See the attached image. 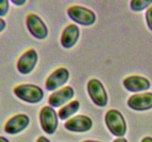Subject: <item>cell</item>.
<instances>
[{
    "label": "cell",
    "mask_w": 152,
    "mask_h": 142,
    "mask_svg": "<svg viewBox=\"0 0 152 142\" xmlns=\"http://www.w3.org/2000/svg\"><path fill=\"white\" fill-rule=\"evenodd\" d=\"M13 92L18 99L29 104L39 103L44 97L42 89L32 84H18L13 87Z\"/></svg>",
    "instance_id": "obj_1"
},
{
    "label": "cell",
    "mask_w": 152,
    "mask_h": 142,
    "mask_svg": "<svg viewBox=\"0 0 152 142\" xmlns=\"http://www.w3.org/2000/svg\"><path fill=\"white\" fill-rule=\"evenodd\" d=\"M105 122L110 133L114 136L123 138L127 131V124L124 117L117 109H111L105 115Z\"/></svg>",
    "instance_id": "obj_2"
},
{
    "label": "cell",
    "mask_w": 152,
    "mask_h": 142,
    "mask_svg": "<svg viewBox=\"0 0 152 142\" xmlns=\"http://www.w3.org/2000/svg\"><path fill=\"white\" fill-rule=\"evenodd\" d=\"M67 13L71 20L83 26H91L96 20L94 12L84 6H71L67 10Z\"/></svg>",
    "instance_id": "obj_3"
},
{
    "label": "cell",
    "mask_w": 152,
    "mask_h": 142,
    "mask_svg": "<svg viewBox=\"0 0 152 142\" xmlns=\"http://www.w3.org/2000/svg\"><path fill=\"white\" fill-rule=\"evenodd\" d=\"M39 122L45 133L48 135L53 134L59 124L58 113L50 106H43L39 112Z\"/></svg>",
    "instance_id": "obj_4"
},
{
    "label": "cell",
    "mask_w": 152,
    "mask_h": 142,
    "mask_svg": "<svg viewBox=\"0 0 152 142\" xmlns=\"http://www.w3.org/2000/svg\"><path fill=\"white\" fill-rule=\"evenodd\" d=\"M87 90L91 99L96 106L104 107L108 104V94L103 84L96 78H91L87 84Z\"/></svg>",
    "instance_id": "obj_5"
},
{
    "label": "cell",
    "mask_w": 152,
    "mask_h": 142,
    "mask_svg": "<svg viewBox=\"0 0 152 142\" xmlns=\"http://www.w3.org/2000/svg\"><path fill=\"white\" fill-rule=\"evenodd\" d=\"M25 24L30 33L37 39H45L48 35V29L42 19L35 13H28L25 18Z\"/></svg>",
    "instance_id": "obj_6"
},
{
    "label": "cell",
    "mask_w": 152,
    "mask_h": 142,
    "mask_svg": "<svg viewBox=\"0 0 152 142\" xmlns=\"http://www.w3.org/2000/svg\"><path fill=\"white\" fill-rule=\"evenodd\" d=\"M38 62V54L34 49H28L20 55L16 61V69L22 75L29 74L34 70Z\"/></svg>",
    "instance_id": "obj_7"
},
{
    "label": "cell",
    "mask_w": 152,
    "mask_h": 142,
    "mask_svg": "<svg viewBox=\"0 0 152 142\" xmlns=\"http://www.w3.org/2000/svg\"><path fill=\"white\" fill-rule=\"evenodd\" d=\"M30 118L26 114L18 113L10 117L3 126V130L8 135H16L22 133L28 127Z\"/></svg>",
    "instance_id": "obj_8"
},
{
    "label": "cell",
    "mask_w": 152,
    "mask_h": 142,
    "mask_svg": "<svg viewBox=\"0 0 152 142\" xmlns=\"http://www.w3.org/2000/svg\"><path fill=\"white\" fill-rule=\"evenodd\" d=\"M70 72L65 67H59L55 70L47 78L45 84L46 90L53 91L62 87L68 82Z\"/></svg>",
    "instance_id": "obj_9"
},
{
    "label": "cell",
    "mask_w": 152,
    "mask_h": 142,
    "mask_svg": "<svg viewBox=\"0 0 152 142\" xmlns=\"http://www.w3.org/2000/svg\"><path fill=\"white\" fill-rule=\"evenodd\" d=\"M64 127L67 130L73 133H86L92 128L93 121L87 115H79L68 119Z\"/></svg>",
    "instance_id": "obj_10"
},
{
    "label": "cell",
    "mask_w": 152,
    "mask_h": 142,
    "mask_svg": "<svg viewBox=\"0 0 152 142\" xmlns=\"http://www.w3.org/2000/svg\"><path fill=\"white\" fill-rule=\"evenodd\" d=\"M74 96V89L70 86H67L50 94L48 99V102L51 107L58 108L68 103Z\"/></svg>",
    "instance_id": "obj_11"
},
{
    "label": "cell",
    "mask_w": 152,
    "mask_h": 142,
    "mask_svg": "<svg viewBox=\"0 0 152 142\" xmlns=\"http://www.w3.org/2000/svg\"><path fill=\"white\" fill-rule=\"evenodd\" d=\"M127 105L136 111H146L152 108V93L135 94L130 96Z\"/></svg>",
    "instance_id": "obj_12"
},
{
    "label": "cell",
    "mask_w": 152,
    "mask_h": 142,
    "mask_svg": "<svg viewBox=\"0 0 152 142\" xmlns=\"http://www.w3.org/2000/svg\"><path fill=\"white\" fill-rule=\"evenodd\" d=\"M123 86L125 88L132 93L148 90L151 87V82L148 78L141 75H130L123 80Z\"/></svg>",
    "instance_id": "obj_13"
},
{
    "label": "cell",
    "mask_w": 152,
    "mask_h": 142,
    "mask_svg": "<svg viewBox=\"0 0 152 142\" xmlns=\"http://www.w3.org/2000/svg\"><path fill=\"white\" fill-rule=\"evenodd\" d=\"M80 36V28L75 24H69L65 27L60 37L61 45L65 49L74 47Z\"/></svg>",
    "instance_id": "obj_14"
},
{
    "label": "cell",
    "mask_w": 152,
    "mask_h": 142,
    "mask_svg": "<svg viewBox=\"0 0 152 142\" xmlns=\"http://www.w3.org/2000/svg\"><path fill=\"white\" fill-rule=\"evenodd\" d=\"M80 107V103L78 100H74L68 104L60 108L58 112V117L62 121L68 119L70 117L76 113Z\"/></svg>",
    "instance_id": "obj_15"
},
{
    "label": "cell",
    "mask_w": 152,
    "mask_h": 142,
    "mask_svg": "<svg viewBox=\"0 0 152 142\" xmlns=\"http://www.w3.org/2000/svg\"><path fill=\"white\" fill-rule=\"evenodd\" d=\"M152 5V0H132L130 7L132 10L136 12L142 11Z\"/></svg>",
    "instance_id": "obj_16"
},
{
    "label": "cell",
    "mask_w": 152,
    "mask_h": 142,
    "mask_svg": "<svg viewBox=\"0 0 152 142\" xmlns=\"http://www.w3.org/2000/svg\"><path fill=\"white\" fill-rule=\"evenodd\" d=\"M10 10V1L7 0H0V18H3L8 13Z\"/></svg>",
    "instance_id": "obj_17"
},
{
    "label": "cell",
    "mask_w": 152,
    "mask_h": 142,
    "mask_svg": "<svg viewBox=\"0 0 152 142\" xmlns=\"http://www.w3.org/2000/svg\"><path fill=\"white\" fill-rule=\"evenodd\" d=\"M145 20L148 28L152 31V5L147 9L145 13Z\"/></svg>",
    "instance_id": "obj_18"
},
{
    "label": "cell",
    "mask_w": 152,
    "mask_h": 142,
    "mask_svg": "<svg viewBox=\"0 0 152 142\" xmlns=\"http://www.w3.org/2000/svg\"><path fill=\"white\" fill-rule=\"evenodd\" d=\"M10 2L13 4H14V5L20 7V6H23L24 4H26L27 1L26 0H11Z\"/></svg>",
    "instance_id": "obj_19"
},
{
    "label": "cell",
    "mask_w": 152,
    "mask_h": 142,
    "mask_svg": "<svg viewBox=\"0 0 152 142\" xmlns=\"http://www.w3.org/2000/svg\"><path fill=\"white\" fill-rule=\"evenodd\" d=\"M6 26H7L6 21L3 18H0V33L4 30V29L6 28Z\"/></svg>",
    "instance_id": "obj_20"
},
{
    "label": "cell",
    "mask_w": 152,
    "mask_h": 142,
    "mask_svg": "<svg viewBox=\"0 0 152 142\" xmlns=\"http://www.w3.org/2000/svg\"><path fill=\"white\" fill-rule=\"evenodd\" d=\"M37 142H50V141L48 138H47L44 137V136H40V137H39L38 138H37Z\"/></svg>",
    "instance_id": "obj_21"
},
{
    "label": "cell",
    "mask_w": 152,
    "mask_h": 142,
    "mask_svg": "<svg viewBox=\"0 0 152 142\" xmlns=\"http://www.w3.org/2000/svg\"><path fill=\"white\" fill-rule=\"evenodd\" d=\"M141 142H152V138L147 136V137L143 138Z\"/></svg>",
    "instance_id": "obj_22"
},
{
    "label": "cell",
    "mask_w": 152,
    "mask_h": 142,
    "mask_svg": "<svg viewBox=\"0 0 152 142\" xmlns=\"http://www.w3.org/2000/svg\"><path fill=\"white\" fill-rule=\"evenodd\" d=\"M114 142H128V141L124 138H118L115 139Z\"/></svg>",
    "instance_id": "obj_23"
},
{
    "label": "cell",
    "mask_w": 152,
    "mask_h": 142,
    "mask_svg": "<svg viewBox=\"0 0 152 142\" xmlns=\"http://www.w3.org/2000/svg\"><path fill=\"white\" fill-rule=\"evenodd\" d=\"M0 142H10V141L7 138L0 135Z\"/></svg>",
    "instance_id": "obj_24"
},
{
    "label": "cell",
    "mask_w": 152,
    "mask_h": 142,
    "mask_svg": "<svg viewBox=\"0 0 152 142\" xmlns=\"http://www.w3.org/2000/svg\"><path fill=\"white\" fill-rule=\"evenodd\" d=\"M83 142H101V141H94V140H86Z\"/></svg>",
    "instance_id": "obj_25"
}]
</instances>
